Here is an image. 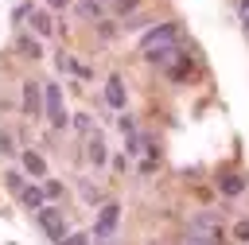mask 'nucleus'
I'll use <instances>...</instances> for the list:
<instances>
[{
    "label": "nucleus",
    "instance_id": "ddd939ff",
    "mask_svg": "<svg viewBox=\"0 0 249 245\" xmlns=\"http://www.w3.org/2000/svg\"><path fill=\"white\" fill-rule=\"evenodd\" d=\"M16 198H19V206H27L31 214L47 206V191H43V183H27V187H23V191H19Z\"/></svg>",
    "mask_w": 249,
    "mask_h": 245
},
{
    "label": "nucleus",
    "instance_id": "6ab92c4d",
    "mask_svg": "<svg viewBox=\"0 0 249 245\" xmlns=\"http://www.w3.org/2000/svg\"><path fill=\"white\" fill-rule=\"evenodd\" d=\"M31 8H35V0H23V4H16V12H12V23L23 31V23H27V16H31Z\"/></svg>",
    "mask_w": 249,
    "mask_h": 245
},
{
    "label": "nucleus",
    "instance_id": "f03ea898",
    "mask_svg": "<svg viewBox=\"0 0 249 245\" xmlns=\"http://www.w3.org/2000/svg\"><path fill=\"white\" fill-rule=\"evenodd\" d=\"M179 35H183V23H179V19L156 23L152 31H144V35H140V54H144V51H152V47H167V43H179Z\"/></svg>",
    "mask_w": 249,
    "mask_h": 245
},
{
    "label": "nucleus",
    "instance_id": "f8f14e48",
    "mask_svg": "<svg viewBox=\"0 0 249 245\" xmlns=\"http://www.w3.org/2000/svg\"><path fill=\"white\" fill-rule=\"evenodd\" d=\"M105 101H109L113 109H124V105H128V89H124V78H121V74H109V78H105Z\"/></svg>",
    "mask_w": 249,
    "mask_h": 245
},
{
    "label": "nucleus",
    "instance_id": "20e7f679",
    "mask_svg": "<svg viewBox=\"0 0 249 245\" xmlns=\"http://www.w3.org/2000/svg\"><path fill=\"white\" fill-rule=\"evenodd\" d=\"M19 109H23L27 121H39V117H43V82L27 78V82L19 86Z\"/></svg>",
    "mask_w": 249,
    "mask_h": 245
},
{
    "label": "nucleus",
    "instance_id": "4be33fe9",
    "mask_svg": "<svg viewBox=\"0 0 249 245\" xmlns=\"http://www.w3.org/2000/svg\"><path fill=\"white\" fill-rule=\"evenodd\" d=\"M4 156H16V140H12L8 128H0V159H4Z\"/></svg>",
    "mask_w": 249,
    "mask_h": 245
},
{
    "label": "nucleus",
    "instance_id": "b1692460",
    "mask_svg": "<svg viewBox=\"0 0 249 245\" xmlns=\"http://www.w3.org/2000/svg\"><path fill=\"white\" fill-rule=\"evenodd\" d=\"M58 245H89V237H86V233H66Z\"/></svg>",
    "mask_w": 249,
    "mask_h": 245
},
{
    "label": "nucleus",
    "instance_id": "aec40b11",
    "mask_svg": "<svg viewBox=\"0 0 249 245\" xmlns=\"http://www.w3.org/2000/svg\"><path fill=\"white\" fill-rule=\"evenodd\" d=\"M39 183H43V191H47V202H58V198H62V183H58V179L47 175V179H39Z\"/></svg>",
    "mask_w": 249,
    "mask_h": 245
},
{
    "label": "nucleus",
    "instance_id": "6e6552de",
    "mask_svg": "<svg viewBox=\"0 0 249 245\" xmlns=\"http://www.w3.org/2000/svg\"><path fill=\"white\" fill-rule=\"evenodd\" d=\"M54 16H51V8L43 4V8H31V16H27V31L31 35H39V39H47V35H54Z\"/></svg>",
    "mask_w": 249,
    "mask_h": 245
},
{
    "label": "nucleus",
    "instance_id": "393cba45",
    "mask_svg": "<svg viewBox=\"0 0 249 245\" xmlns=\"http://www.w3.org/2000/svg\"><path fill=\"white\" fill-rule=\"evenodd\" d=\"M183 245H222V241H214V237H198V233H187Z\"/></svg>",
    "mask_w": 249,
    "mask_h": 245
},
{
    "label": "nucleus",
    "instance_id": "9d476101",
    "mask_svg": "<svg viewBox=\"0 0 249 245\" xmlns=\"http://www.w3.org/2000/svg\"><path fill=\"white\" fill-rule=\"evenodd\" d=\"M19 163H23V167H19L23 175H31V179H47V156H43V152L23 148V152H19Z\"/></svg>",
    "mask_w": 249,
    "mask_h": 245
},
{
    "label": "nucleus",
    "instance_id": "412c9836",
    "mask_svg": "<svg viewBox=\"0 0 249 245\" xmlns=\"http://www.w3.org/2000/svg\"><path fill=\"white\" fill-rule=\"evenodd\" d=\"M58 70H70V74H78V78H89V70H86V66H78L70 54H62V58H58Z\"/></svg>",
    "mask_w": 249,
    "mask_h": 245
},
{
    "label": "nucleus",
    "instance_id": "c85d7f7f",
    "mask_svg": "<svg viewBox=\"0 0 249 245\" xmlns=\"http://www.w3.org/2000/svg\"><path fill=\"white\" fill-rule=\"evenodd\" d=\"M237 8H241V12H249V0H237Z\"/></svg>",
    "mask_w": 249,
    "mask_h": 245
},
{
    "label": "nucleus",
    "instance_id": "1a4fd4ad",
    "mask_svg": "<svg viewBox=\"0 0 249 245\" xmlns=\"http://www.w3.org/2000/svg\"><path fill=\"white\" fill-rule=\"evenodd\" d=\"M86 159H89L93 167H105V163H109V144H105L101 132H86Z\"/></svg>",
    "mask_w": 249,
    "mask_h": 245
},
{
    "label": "nucleus",
    "instance_id": "a878e982",
    "mask_svg": "<svg viewBox=\"0 0 249 245\" xmlns=\"http://www.w3.org/2000/svg\"><path fill=\"white\" fill-rule=\"evenodd\" d=\"M124 23V31H136L140 23H148V16H128V19H121Z\"/></svg>",
    "mask_w": 249,
    "mask_h": 245
},
{
    "label": "nucleus",
    "instance_id": "5701e85b",
    "mask_svg": "<svg viewBox=\"0 0 249 245\" xmlns=\"http://www.w3.org/2000/svg\"><path fill=\"white\" fill-rule=\"evenodd\" d=\"M233 237H237V241H249V218H241V222L233 226Z\"/></svg>",
    "mask_w": 249,
    "mask_h": 245
},
{
    "label": "nucleus",
    "instance_id": "bb28decb",
    "mask_svg": "<svg viewBox=\"0 0 249 245\" xmlns=\"http://www.w3.org/2000/svg\"><path fill=\"white\" fill-rule=\"evenodd\" d=\"M70 4H74V0H47V8H51V12H58V8H70Z\"/></svg>",
    "mask_w": 249,
    "mask_h": 245
},
{
    "label": "nucleus",
    "instance_id": "dca6fc26",
    "mask_svg": "<svg viewBox=\"0 0 249 245\" xmlns=\"http://www.w3.org/2000/svg\"><path fill=\"white\" fill-rule=\"evenodd\" d=\"M4 187H8V194H19V191L27 187V175H23L19 167H8V171H4Z\"/></svg>",
    "mask_w": 249,
    "mask_h": 245
},
{
    "label": "nucleus",
    "instance_id": "0eeeda50",
    "mask_svg": "<svg viewBox=\"0 0 249 245\" xmlns=\"http://www.w3.org/2000/svg\"><path fill=\"white\" fill-rule=\"evenodd\" d=\"M191 233H198V237H214V241H222V218L218 214H210V210H202V214H195L191 218Z\"/></svg>",
    "mask_w": 249,
    "mask_h": 245
},
{
    "label": "nucleus",
    "instance_id": "cd10ccee",
    "mask_svg": "<svg viewBox=\"0 0 249 245\" xmlns=\"http://www.w3.org/2000/svg\"><path fill=\"white\" fill-rule=\"evenodd\" d=\"M241 23H245V31H249V12H241Z\"/></svg>",
    "mask_w": 249,
    "mask_h": 245
},
{
    "label": "nucleus",
    "instance_id": "4468645a",
    "mask_svg": "<svg viewBox=\"0 0 249 245\" xmlns=\"http://www.w3.org/2000/svg\"><path fill=\"white\" fill-rule=\"evenodd\" d=\"M70 8H74V16H78V19H89V23L105 19V0H74Z\"/></svg>",
    "mask_w": 249,
    "mask_h": 245
},
{
    "label": "nucleus",
    "instance_id": "a211bd4d",
    "mask_svg": "<svg viewBox=\"0 0 249 245\" xmlns=\"http://www.w3.org/2000/svg\"><path fill=\"white\" fill-rule=\"evenodd\" d=\"M93 35H97L101 43H109V39L117 35V19H109V16H105V19H97V23H93Z\"/></svg>",
    "mask_w": 249,
    "mask_h": 245
},
{
    "label": "nucleus",
    "instance_id": "423d86ee",
    "mask_svg": "<svg viewBox=\"0 0 249 245\" xmlns=\"http://www.w3.org/2000/svg\"><path fill=\"white\" fill-rule=\"evenodd\" d=\"M12 51H16L23 62H39V58H43V39L31 35V31H16V35H12Z\"/></svg>",
    "mask_w": 249,
    "mask_h": 245
},
{
    "label": "nucleus",
    "instance_id": "39448f33",
    "mask_svg": "<svg viewBox=\"0 0 249 245\" xmlns=\"http://www.w3.org/2000/svg\"><path fill=\"white\" fill-rule=\"evenodd\" d=\"M117 226H121V206H117V202H105V206H97L93 237H97V241H105V237H113V233H117Z\"/></svg>",
    "mask_w": 249,
    "mask_h": 245
},
{
    "label": "nucleus",
    "instance_id": "9b49d317",
    "mask_svg": "<svg viewBox=\"0 0 249 245\" xmlns=\"http://www.w3.org/2000/svg\"><path fill=\"white\" fill-rule=\"evenodd\" d=\"M214 187H218V194L237 198V194H245V175H241V171H218Z\"/></svg>",
    "mask_w": 249,
    "mask_h": 245
},
{
    "label": "nucleus",
    "instance_id": "2eb2a0df",
    "mask_svg": "<svg viewBox=\"0 0 249 245\" xmlns=\"http://www.w3.org/2000/svg\"><path fill=\"white\" fill-rule=\"evenodd\" d=\"M140 8H144V0H105V12H113V16H121V19L136 16Z\"/></svg>",
    "mask_w": 249,
    "mask_h": 245
},
{
    "label": "nucleus",
    "instance_id": "f3484780",
    "mask_svg": "<svg viewBox=\"0 0 249 245\" xmlns=\"http://www.w3.org/2000/svg\"><path fill=\"white\" fill-rule=\"evenodd\" d=\"M179 58H183L179 66H167V78H171V82H187V78H191V54L183 51Z\"/></svg>",
    "mask_w": 249,
    "mask_h": 245
},
{
    "label": "nucleus",
    "instance_id": "7ed1b4c3",
    "mask_svg": "<svg viewBox=\"0 0 249 245\" xmlns=\"http://www.w3.org/2000/svg\"><path fill=\"white\" fill-rule=\"evenodd\" d=\"M35 226H39V229H43V233H47L54 245L66 237V214H62L54 202H47L43 210H35Z\"/></svg>",
    "mask_w": 249,
    "mask_h": 245
},
{
    "label": "nucleus",
    "instance_id": "f257e3e1",
    "mask_svg": "<svg viewBox=\"0 0 249 245\" xmlns=\"http://www.w3.org/2000/svg\"><path fill=\"white\" fill-rule=\"evenodd\" d=\"M43 117L51 128H66L70 117H66V105H62V86L58 82H47L43 86Z\"/></svg>",
    "mask_w": 249,
    "mask_h": 245
}]
</instances>
